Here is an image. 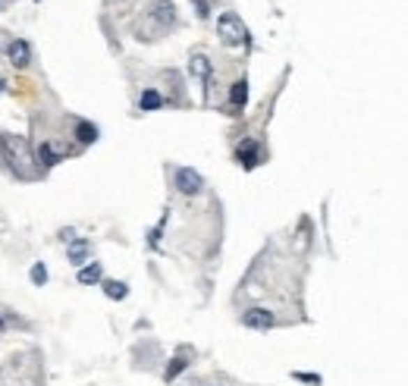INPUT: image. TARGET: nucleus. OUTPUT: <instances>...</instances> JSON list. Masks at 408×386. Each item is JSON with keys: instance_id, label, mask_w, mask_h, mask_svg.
<instances>
[{"instance_id": "nucleus-21", "label": "nucleus", "mask_w": 408, "mask_h": 386, "mask_svg": "<svg viewBox=\"0 0 408 386\" xmlns=\"http://www.w3.org/2000/svg\"><path fill=\"white\" fill-rule=\"evenodd\" d=\"M192 7H195V13H198V20H207V16H211V3H207V0H192Z\"/></svg>"}, {"instance_id": "nucleus-3", "label": "nucleus", "mask_w": 408, "mask_h": 386, "mask_svg": "<svg viewBox=\"0 0 408 386\" xmlns=\"http://www.w3.org/2000/svg\"><path fill=\"white\" fill-rule=\"evenodd\" d=\"M217 32H220V41H223L226 47H239L242 45L248 35H245V26H242V20H239L236 13H223L217 20Z\"/></svg>"}, {"instance_id": "nucleus-12", "label": "nucleus", "mask_w": 408, "mask_h": 386, "mask_svg": "<svg viewBox=\"0 0 408 386\" xmlns=\"http://www.w3.org/2000/svg\"><path fill=\"white\" fill-rule=\"evenodd\" d=\"M66 254H69V264H75V267H82V264H88V254H91V242L88 239H73V242H66Z\"/></svg>"}, {"instance_id": "nucleus-20", "label": "nucleus", "mask_w": 408, "mask_h": 386, "mask_svg": "<svg viewBox=\"0 0 408 386\" xmlns=\"http://www.w3.org/2000/svg\"><path fill=\"white\" fill-rule=\"evenodd\" d=\"M292 380H299V383H311V386H320V373H305V371H295Z\"/></svg>"}, {"instance_id": "nucleus-13", "label": "nucleus", "mask_w": 408, "mask_h": 386, "mask_svg": "<svg viewBox=\"0 0 408 386\" xmlns=\"http://www.w3.org/2000/svg\"><path fill=\"white\" fill-rule=\"evenodd\" d=\"M73 135H75V141H79V145H94V141H98V135H100V129L94 126V123H88V120H75L73 123Z\"/></svg>"}, {"instance_id": "nucleus-4", "label": "nucleus", "mask_w": 408, "mask_h": 386, "mask_svg": "<svg viewBox=\"0 0 408 386\" xmlns=\"http://www.w3.org/2000/svg\"><path fill=\"white\" fill-rule=\"evenodd\" d=\"M173 185L179 195H201L204 192V176H201L198 170H192V167H176L173 170Z\"/></svg>"}, {"instance_id": "nucleus-9", "label": "nucleus", "mask_w": 408, "mask_h": 386, "mask_svg": "<svg viewBox=\"0 0 408 386\" xmlns=\"http://www.w3.org/2000/svg\"><path fill=\"white\" fill-rule=\"evenodd\" d=\"M245 104H248V79H236L229 85V114H242Z\"/></svg>"}, {"instance_id": "nucleus-10", "label": "nucleus", "mask_w": 408, "mask_h": 386, "mask_svg": "<svg viewBox=\"0 0 408 386\" xmlns=\"http://www.w3.org/2000/svg\"><path fill=\"white\" fill-rule=\"evenodd\" d=\"M35 157H38L35 164L41 167V170H47V167H56L60 160H66V154L56 151L54 141H41V145H38V154H35Z\"/></svg>"}, {"instance_id": "nucleus-17", "label": "nucleus", "mask_w": 408, "mask_h": 386, "mask_svg": "<svg viewBox=\"0 0 408 386\" xmlns=\"http://www.w3.org/2000/svg\"><path fill=\"white\" fill-rule=\"evenodd\" d=\"M163 82L169 85V98H167V104L169 101H182V91H186V85H182V76L176 70H167L163 72Z\"/></svg>"}, {"instance_id": "nucleus-24", "label": "nucleus", "mask_w": 408, "mask_h": 386, "mask_svg": "<svg viewBox=\"0 0 408 386\" xmlns=\"http://www.w3.org/2000/svg\"><path fill=\"white\" fill-rule=\"evenodd\" d=\"M0 10H3V0H0Z\"/></svg>"}, {"instance_id": "nucleus-7", "label": "nucleus", "mask_w": 408, "mask_h": 386, "mask_svg": "<svg viewBox=\"0 0 408 386\" xmlns=\"http://www.w3.org/2000/svg\"><path fill=\"white\" fill-rule=\"evenodd\" d=\"M192 358H195V348L179 346V348H176L173 358L167 361V367H163V380H167V383H173V380L179 377L182 371H188V367H192Z\"/></svg>"}, {"instance_id": "nucleus-19", "label": "nucleus", "mask_w": 408, "mask_h": 386, "mask_svg": "<svg viewBox=\"0 0 408 386\" xmlns=\"http://www.w3.org/2000/svg\"><path fill=\"white\" fill-rule=\"evenodd\" d=\"M29 279L35 286H44V283H47V267H44L41 261H35V264H31V270H29Z\"/></svg>"}, {"instance_id": "nucleus-22", "label": "nucleus", "mask_w": 408, "mask_h": 386, "mask_svg": "<svg viewBox=\"0 0 408 386\" xmlns=\"http://www.w3.org/2000/svg\"><path fill=\"white\" fill-rule=\"evenodd\" d=\"M6 88H10V82H6V79H0V95H6Z\"/></svg>"}, {"instance_id": "nucleus-1", "label": "nucleus", "mask_w": 408, "mask_h": 386, "mask_svg": "<svg viewBox=\"0 0 408 386\" xmlns=\"http://www.w3.org/2000/svg\"><path fill=\"white\" fill-rule=\"evenodd\" d=\"M0 154H3V160H10L13 173H16L19 179H35L38 173H41V167L31 157V148H29V141H25V135L0 132Z\"/></svg>"}, {"instance_id": "nucleus-8", "label": "nucleus", "mask_w": 408, "mask_h": 386, "mask_svg": "<svg viewBox=\"0 0 408 386\" xmlns=\"http://www.w3.org/2000/svg\"><path fill=\"white\" fill-rule=\"evenodd\" d=\"M6 57H10V63L16 66V70H29L31 66V45L25 38H13L10 45H6Z\"/></svg>"}, {"instance_id": "nucleus-23", "label": "nucleus", "mask_w": 408, "mask_h": 386, "mask_svg": "<svg viewBox=\"0 0 408 386\" xmlns=\"http://www.w3.org/2000/svg\"><path fill=\"white\" fill-rule=\"evenodd\" d=\"M3 35H6V32H0V51H3Z\"/></svg>"}, {"instance_id": "nucleus-11", "label": "nucleus", "mask_w": 408, "mask_h": 386, "mask_svg": "<svg viewBox=\"0 0 408 386\" xmlns=\"http://www.w3.org/2000/svg\"><path fill=\"white\" fill-rule=\"evenodd\" d=\"M163 104H167V98L160 95L157 88H142V95H138V110H144V114H154V110H163Z\"/></svg>"}, {"instance_id": "nucleus-18", "label": "nucleus", "mask_w": 408, "mask_h": 386, "mask_svg": "<svg viewBox=\"0 0 408 386\" xmlns=\"http://www.w3.org/2000/svg\"><path fill=\"white\" fill-rule=\"evenodd\" d=\"M10 327H29V321H22V317H16L10 308H0V333H6Z\"/></svg>"}, {"instance_id": "nucleus-6", "label": "nucleus", "mask_w": 408, "mask_h": 386, "mask_svg": "<svg viewBox=\"0 0 408 386\" xmlns=\"http://www.w3.org/2000/svg\"><path fill=\"white\" fill-rule=\"evenodd\" d=\"M236 160L245 170H255V167H261L264 160H267V151H264V145L257 139H245L242 145L236 148Z\"/></svg>"}, {"instance_id": "nucleus-14", "label": "nucleus", "mask_w": 408, "mask_h": 386, "mask_svg": "<svg viewBox=\"0 0 408 386\" xmlns=\"http://www.w3.org/2000/svg\"><path fill=\"white\" fill-rule=\"evenodd\" d=\"M75 279H79L82 286H94V283H100V279H104V267H100L98 261H91V264H82L79 273H75Z\"/></svg>"}, {"instance_id": "nucleus-2", "label": "nucleus", "mask_w": 408, "mask_h": 386, "mask_svg": "<svg viewBox=\"0 0 408 386\" xmlns=\"http://www.w3.org/2000/svg\"><path fill=\"white\" fill-rule=\"evenodd\" d=\"M176 26V7L173 0H151V10H148V29L151 35L148 38H157V35H163L167 29Z\"/></svg>"}, {"instance_id": "nucleus-5", "label": "nucleus", "mask_w": 408, "mask_h": 386, "mask_svg": "<svg viewBox=\"0 0 408 386\" xmlns=\"http://www.w3.org/2000/svg\"><path fill=\"white\" fill-rule=\"evenodd\" d=\"M242 327H248V330H257V333H267V330H273L276 323H280V317L273 314V311H267V308H248V311H242Z\"/></svg>"}, {"instance_id": "nucleus-16", "label": "nucleus", "mask_w": 408, "mask_h": 386, "mask_svg": "<svg viewBox=\"0 0 408 386\" xmlns=\"http://www.w3.org/2000/svg\"><path fill=\"white\" fill-rule=\"evenodd\" d=\"M100 286H104V295L113 302H123L129 295V283H123V279H100Z\"/></svg>"}, {"instance_id": "nucleus-15", "label": "nucleus", "mask_w": 408, "mask_h": 386, "mask_svg": "<svg viewBox=\"0 0 408 386\" xmlns=\"http://www.w3.org/2000/svg\"><path fill=\"white\" fill-rule=\"evenodd\" d=\"M211 60H207V54H192V60H188V72H192L195 79H204V82H211Z\"/></svg>"}]
</instances>
